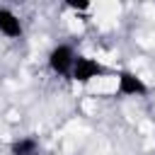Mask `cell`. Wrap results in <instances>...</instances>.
Returning a JSON list of instances; mask_svg holds the SVG:
<instances>
[{"label": "cell", "instance_id": "cell-4", "mask_svg": "<svg viewBox=\"0 0 155 155\" xmlns=\"http://www.w3.org/2000/svg\"><path fill=\"white\" fill-rule=\"evenodd\" d=\"M0 36L10 41L24 39V19L7 5H0Z\"/></svg>", "mask_w": 155, "mask_h": 155}, {"label": "cell", "instance_id": "cell-2", "mask_svg": "<svg viewBox=\"0 0 155 155\" xmlns=\"http://www.w3.org/2000/svg\"><path fill=\"white\" fill-rule=\"evenodd\" d=\"M107 75H114V70H111L107 63H102V61L94 58V56L78 53L75 65H73V73H70V80H73L75 85L87 87V85H92L94 80H102V78H107Z\"/></svg>", "mask_w": 155, "mask_h": 155}, {"label": "cell", "instance_id": "cell-3", "mask_svg": "<svg viewBox=\"0 0 155 155\" xmlns=\"http://www.w3.org/2000/svg\"><path fill=\"white\" fill-rule=\"evenodd\" d=\"M114 82H116V94L119 97H128V99H143L150 94V85L143 75H138L136 70L121 68L114 70Z\"/></svg>", "mask_w": 155, "mask_h": 155}, {"label": "cell", "instance_id": "cell-5", "mask_svg": "<svg viewBox=\"0 0 155 155\" xmlns=\"http://www.w3.org/2000/svg\"><path fill=\"white\" fill-rule=\"evenodd\" d=\"M7 150H10V155H39L41 153V143H39L36 136L27 133V136H17L15 140H10Z\"/></svg>", "mask_w": 155, "mask_h": 155}, {"label": "cell", "instance_id": "cell-1", "mask_svg": "<svg viewBox=\"0 0 155 155\" xmlns=\"http://www.w3.org/2000/svg\"><path fill=\"white\" fill-rule=\"evenodd\" d=\"M78 48L70 44V41H58L48 48L46 53V68L51 75L61 78V80H70V73H73V65H75V58H78Z\"/></svg>", "mask_w": 155, "mask_h": 155}]
</instances>
